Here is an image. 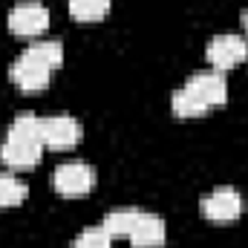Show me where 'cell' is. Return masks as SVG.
I'll use <instances>...</instances> for the list:
<instances>
[{"instance_id":"cell-16","label":"cell","mask_w":248,"mask_h":248,"mask_svg":"<svg viewBox=\"0 0 248 248\" xmlns=\"http://www.w3.org/2000/svg\"><path fill=\"white\" fill-rule=\"evenodd\" d=\"M23 196H26V185L17 176H12V173L0 176V208L3 205H17Z\"/></svg>"},{"instance_id":"cell-12","label":"cell","mask_w":248,"mask_h":248,"mask_svg":"<svg viewBox=\"0 0 248 248\" xmlns=\"http://www.w3.org/2000/svg\"><path fill=\"white\" fill-rule=\"evenodd\" d=\"M173 110L179 113V116H202L205 110H208V104L193 93V90H187V87H182V90H176L173 93Z\"/></svg>"},{"instance_id":"cell-6","label":"cell","mask_w":248,"mask_h":248,"mask_svg":"<svg viewBox=\"0 0 248 248\" xmlns=\"http://www.w3.org/2000/svg\"><path fill=\"white\" fill-rule=\"evenodd\" d=\"M81 139V124L75 122L72 116H49L44 119V144L49 147H69Z\"/></svg>"},{"instance_id":"cell-7","label":"cell","mask_w":248,"mask_h":248,"mask_svg":"<svg viewBox=\"0 0 248 248\" xmlns=\"http://www.w3.org/2000/svg\"><path fill=\"white\" fill-rule=\"evenodd\" d=\"M185 87L193 90L208 107H211V104H222V101L228 98V84H225V78H222L219 72H196L193 78H187Z\"/></svg>"},{"instance_id":"cell-11","label":"cell","mask_w":248,"mask_h":248,"mask_svg":"<svg viewBox=\"0 0 248 248\" xmlns=\"http://www.w3.org/2000/svg\"><path fill=\"white\" fill-rule=\"evenodd\" d=\"M23 55H29V58H35L38 63H44V66H58L63 61V46L61 41H35Z\"/></svg>"},{"instance_id":"cell-9","label":"cell","mask_w":248,"mask_h":248,"mask_svg":"<svg viewBox=\"0 0 248 248\" xmlns=\"http://www.w3.org/2000/svg\"><path fill=\"white\" fill-rule=\"evenodd\" d=\"M127 237L136 248L159 246L165 240V222L159 217H153V214H139V219H136V225H133V231Z\"/></svg>"},{"instance_id":"cell-1","label":"cell","mask_w":248,"mask_h":248,"mask_svg":"<svg viewBox=\"0 0 248 248\" xmlns=\"http://www.w3.org/2000/svg\"><path fill=\"white\" fill-rule=\"evenodd\" d=\"M95 182V173L87 162H63L52 176V185L61 190L63 196H84Z\"/></svg>"},{"instance_id":"cell-5","label":"cell","mask_w":248,"mask_h":248,"mask_svg":"<svg viewBox=\"0 0 248 248\" xmlns=\"http://www.w3.org/2000/svg\"><path fill=\"white\" fill-rule=\"evenodd\" d=\"M44 153V141L38 139H23V136H15L9 133L3 147H0V156L6 165H15V168H26V165H35Z\"/></svg>"},{"instance_id":"cell-17","label":"cell","mask_w":248,"mask_h":248,"mask_svg":"<svg viewBox=\"0 0 248 248\" xmlns=\"http://www.w3.org/2000/svg\"><path fill=\"white\" fill-rule=\"evenodd\" d=\"M243 23H246V32H248V12H246V17H243Z\"/></svg>"},{"instance_id":"cell-10","label":"cell","mask_w":248,"mask_h":248,"mask_svg":"<svg viewBox=\"0 0 248 248\" xmlns=\"http://www.w3.org/2000/svg\"><path fill=\"white\" fill-rule=\"evenodd\" d=\"M139 214L141 211H136V208H116V211H110L107 217H104V228H107V234L110 237H119V234H130L133 231V225H136V219H139Z\"/></svg>"},{"instance_id":"cell-15","label":"cell","mask_w":248,"mask_h":248,"mask_svg":"<svg viewBox=\"0 0 248 248\" xmlns=\"http://www.w3.org/2000/svg\"><path fill=\"white\" fill-rule=\"evenodd\" d=\"M72 248H113V237L107 234L104 225H93V228H84L78 234Z\"/></svg>"},{"instance_id":"cell-13","label":"cell","mask_w":248,"mask_h":248,"mask_svg":"<svg viewBox=\"0 0 248 248\" xmlns=\"http://www.w3.org/2000/svg\"><path fill=\"white\" fill-rule=\"evenodd\" d=\"M110 9V0H69V12L78 20H98Z\"/></svg>"},{"instance_id":"cell-3","label":"cell","mask_w":248,"mask_h":248,"mask_svg":"<svg viewBox=\"0 0 248 248\" xmlns=\"http://www.w3.org/2000/svg\"><path fill=\"white\" fill-rule=\"evenodd\" d=\"M243 196L234 190V187H217V190H211L205 199H202V214L208 217V219H219V222H225V219H234V217H240L243 214Z\"/></svg>"},{"instance_id":"cell-2","label":"cell","mask_w":248,"mask_h":248,"mask_svg":"<svg viewBox=\"0 0 248 248\" xmlns=\"http://www.w3.org/2000/svg\"><path fill=\"white\" fill-rule=\"evenodd\" d=\"M46 23H49V12L38 0H20L9 15V26L20 35H38L46 29Z\"/></svg>"},{"instance_id":"cell-4","label":"cell","mask_w":248,"mask_h":248,"mask_svg":"<svg viewBox=\"0 0 248 248\" xmlns=\"http://www.w3.org/2000/svg\"><path fill=\"white\" fill-rule=\"evenodd\" d=\"M248 55V44L240 35H217L208 41V61L217 69H228Z\"/></svg>"},{"instance_id":"cell-8","label":"cell","mask_w":248,"mask_h":248,"mask_svg":"<svg viewBox=\"0 0 248 248\" xmlns=\"http://www.w3.org/2000/svg\"><path fill=\"white\" fill-rule=\"evenodd\" d=\"M12 78L23 90H44L49 84V66L38 63L29 55H20L17 61L12 63Z\"/></svg>"},{"instance_id":"cell-14","label":"cell","mask_w":248,"mask_h":248,"mask_svg":"<svg viewBox=\"0 0 248 248\" xmlns=\"http://www.w3.org/2000/svg\"><path fill=\"white\" fill-rule=\"evenodd\" d=\"M9 133L23 136V139H38V141H44V119L35 116V113H20V116L15 119V124H12Z\"/></svg>"}]
</instances>
